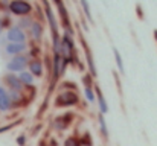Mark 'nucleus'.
<instances>
[{
	"mask_svg": "<svg viewBox=\"0 0 157 146\" xmlns=\"http://www.w3.org/2000/svg\"><path fill=\"white\" fill-rule=\"evenodd\" d=\"M55 5H56V9H58V14H59V21H61V24H63V28H64V35L73 38L75 32H73V28H72V24H70L69 11H67L64 2H63V0H55Z\"/></svg>",
	"mask_w": 157,
	"mask_h": 146,
	"instance_id": "nucleus-1",
	"label": "nucleus"
},
{
	"mask_svg": "<svg viewBox=\"0 0 157 146\" xmlns=\"http://www.w3.org/2000/svg\"><path fill=\"white\" fill-rule=\"evenodd\" d=\"M79 100L78 93L73 90H64V92H59L56 97H55V107L56 108H66V107H72V105H76Z\"/></svg>",
	"mask_w": 157,
	"mask_h": 146,
	"instance_id": "nucleus-2",
	"label": "nucleus"
},
{
	"mask_svg": "<svg viewBox=\"0 0 157 146\" xmlns=\"http://www.w3.org/2000/svg\"><path fill=\"white\" fill-rule=\"evenodd\" d=\"M59 55H61L69 64H72L73 61H76L73 38H70V37H67V35H61V52H59Z\"/></svg>",
	"mask_w": 157,
	"mask_h": 146,
	"instance_id": "nucleus-3",
	"label": "nucleus"
},
{
	"mask_svg": "<svg viewBox=\"0 0 157 146\" xmlns=\"http://www.w3.org/2000/svg\"><path fill=\"white\" fill-rule=\"evenodd\" d=\"M8 9L17 17H28L32 12V5L28 0H11Z\"/></svg>",
	"mask_w": 157,
	"mask_h": 146,
	"instance_id": "nucleus-4",
	"label": "nucleus"
},
{
	"mask_svg": "<svg viewBox=\"0 0 157 146\" xmlns=\"http://www.w3.org/2000/svg\"><path fill=\"white\" fill-rule=\"evenodd\" d=\"M28 64H29V56L17 55V56H12L6 62V70H8V73H20V72H25Z\"/></svg>",
	"mask_w": 157,
	"mask_h": 146,
	"instance_id": "nucleus-5",
	"label": "nucleus"
},
{
	"mask_svg": "<svg viewBox=\"0 0 157 146\" xmlns=\"http://www.w3.org/2000/svg\"><path fill=\"white\" fill-rule=\"evenodd\" d=\"M69 62L58 53H53V64H52V72H53V84L64 75L66 69H67Z\"/></svg>",
	"mask_w": 157,
	"mask_h": 146,
	"instance_id": "nucleus-6",
	"label": "nucleus"
},
{
	"mask_svg": "<svg viewBox=\"0 0 157 146\" xmlns=\"http://www.w3.org/2000/svg\"><path fill=\"white\" fill-rule=\"evenodd\" d=\"M26 38H28L26 32L18 26H11L6 32L8 43H26Z\"/></svg>",
	"mask_w": 157,
	"mask_h": 146,
	"instance_id": "nucleus-7",
	"label": "nucleus"
},
{
	"mask_svg": "<svg viewBox=\"0 0 157 146\" xmlns=\"http://www.w3.org/2000/svg\"><path fill=\"white\" fill-rule=\"evenodd\" d=\"M81 46L84 49V58H86V62H87V67H89V73L95 78L96 75H98V72H96V66H95V59H93V53H92V50L89 47V44H87V41L81 37Z\"/></svg>",
	"mask_w": 157,
	"mask_h": 146,
	"instance_id": "nucleus-8",
	"label": "nucleus"
},
{
	"mask_svg": "<svg viewBox=\"0 0 157 146\" xmlns=\"http://www.w3.org/2000/svg\"><path fill=\"white\" fill-rule=\"evenodd\" d=\"M5 82L8 84L9 90L23 92V88H25V85L21 84V81H20L18 75H15V73H6V75H5Z\"/></svg>",
	"mask_w": 157,
	"mask_h": 146,
	"instance_id": "nucleus-9",
	"label": "nucleus"
},
{
	"mask_svg": "<svg viewBox=\"0 0 157 146\" xmlns=\"http://www.w3.org/2000/svg\"><path fill=\"white\" fill-rule=\"evenodd\" d=\"M29 72L35 76V78H41L44 75V69H43V61L40 58H32L28 64Z\"/></svg>",
	"mask_w": 157,
	"mask_h": 146,
	"instance_id": "nucleus-10",
	"label": "nucleus"
},
{
	"mask_svg": "<svg viewBox=\"0 0 157 146\" xmlns=\"http://www.w3.org/2000/svg\"><path fill=\"white\" fill-rule=\"evenodd\" d=\"M26 43H8L5 46V52L11 56H17V55H23L26 52Z\"/></svg>",
	"mask_w": 157,
	"mask_h": 146,
	"instance_id": "nucleus-11",
	"label": "nucleus"
},
{
	"mask_svg": "<svg viewBox=\"0 0 157 146\" xmlns=\"http://www.w3.org/2000/svg\"><path fill=\"white\" fill-rule=\"evenodd\" d=\"M12 108V102H11V97H9V92L0 85V111L6 113Z\"/></svg>",
	"mask_w": 157,
	"mask_h": 146,
	"instance_id": "nucleus-12",
	"label": "nucleus"
},
{
	"mask_svg": "<svg viewBox=\"0 0 157 146\" xmlns=\"http://www.w3.org/2000/svg\"><path fill=\"white\" fill-rule=\"evenodd\" d=\"M95 93H96V103H98V108H99V113L101 114H107L108 113V103L105 100V96L101 90L99 85H95Z\"/></svg>",
	"mask_w": 157,
	"mask_h": 146,
	"instance_id": "nucleus-13",
	"label": "nucleus"
},
{
	"mask_svg": "<svg viewBox=\"0 0 157 146\" xmlns=\"http://www.w3.org/2000/svg\"><path fill=\"white\" fill-rule=\"evenodd\" d=\"M29 32H31V37H32L35 41H38V40L41 38V35H43V24H41L40 21H35V20H34V23H32L31 28H29Z\"/></svg>",
	"mask_w": 157,
	"mask_h": 146,
	"instance_id": "nucleus-14",
	"label": "nucleus"
},
{
	"mask_svg": "<svg viewBox=\"0 0 157 146\" xmlns=\"http://www.w3.org/2000/svg\"><path fill=\"white\" fill-rule=\"evenodd\" d=\"M70 116H72V114H70V113H67V114H63V116L56 117V119H55V128H56V129H59V131L66 129V128L72 123V120H66V119H69Z\"/></svg>",
	"mask_w": 157,
	"mask_h": 146,
	"instance_id": "nucleus-15",
	"label": "nucleus"
},
{
	"mask_svg": "<svg viewBox=\"0 0 157 146\" xmlns=\"http://www.w3.org/2000/svg\"><path fill=\"white\" fill-rule=\"evenodd\" d=\"M18 78H20V81H21V84L25 87H32L34 82H35V76L31 72H20L18 73Z\"/></svg>",
	"mask_w": 157,
	"mask_h": 146,
	"instance_id": "nucleus-16",
	"label": "nucleus"
},
{
	"mask_svg": "<svg viewBox=\"0 0 157 146\" xmlns=\"http://www.w3.org/2000/svg\"><path fill=\"white\" fill-rule=\"evenodd\" d=\"M113 55H114V61H116L117 70L121 72V75H124V73H125V66H124V59H122L121 52H119L116 47H113Z\"/></svg>",
	"mask_w": 157,
	"mask_h": 146,
	"instance_id": "nucleus-17",
	"label": "nucleus"
},
{
	"mask_svg": "<svg viewBox=\"0 0 157 146\" xmlns=\"http://www.w3.org/2000/svg\"><path fill=\"white\" fill-rule=\"evenodd\" d=\"M79 3H81V8H82V12H84L86 18H87L90 23H93V15H92V8H90L89 0H79Z\"/></svg>",
	"mask_w": 157,
	"mask_h": 146,
	"instance_id": "nucleus-18",
	"label": "nucleus"
},
{
	"mask_svg": "<svg viewBox=\"0 0 157 146\" xmlns=\"http://www.w3.org/2000/svg\"><path fill=\"white\" fill-rule=\"evenodd\" d=\"M98 123H99V129H101V134L104 139H108V128H107V122H105L104 114H98Z\"/></svg>",
	"mask_w": 157,
	"mask_h": 146,
	"instance_id": "nucleus-19",
	"label": "nucleus"
},
{
	"mask_svg": "<svg viewBox=\"0 0 157 146\" xmlns=\"http://www.w3.org/2000/svg\"><path fill=\"white\" fill-rule=\"evenodd\" d=\"M84 97L90 102L95 103L96 102V93H95V87H84Z\"/></svg>",
	"mask_w": 157,
	"mask_h": 146,
	"instance_id": "nucleus-20",
	"label": "nucleus"
},
{
	"mask_svg": "<svg viewBox=\"0 0 157 146\" xmlns=\"http://www.w3.org/2000/svg\"><path fill=\"white\" fill-rule=\"evenodd\" d=\"M32 23H34V20H31V18H29V15H28V17H21L17 26H18V28H21V29L25 31V29H29Z\"/></svg>",
	"mask_w": 157,
	"mask_h": 146,
	"instance_id": "nucleus-21",
	"label": "nucleus"
},
{
	"mask_svg": "<svg viewBox=\"0 0 157 146\" xmlns=\"http://www.w3.org/2000/svg\"><path fill=\"white\" fill-rule=\"evenodd\" d=\"M8 92H9V97H11V102H12V103L21 102V99H23L21 92H15V90H8Z\"/></svg>",
	"mask_w": 157,
	"mask_h": 146,
	"instance_id": "nucleus-22",
	"label": "nucleus"
},
{
	"mask_svg": "<svg viewBox=\"0 0 157 146\" xmlns=\"http://www.w3.org/2000/svg\"><path fill=\"white\" fill-rule=\"evenodd\" d=\"M63 146H82V145H81V142L76 137H69V139H66Z\"/></svg>",
	"mask_w": 157,
	"mask_h": 146,
	"instance_id": "nucleus-23",
	"label": "nucleus"
},
{
	"mask_svg": "<svg viewBox=\"0 0 157 146\" xmlns=\"http://www.w3.org/2000/svg\"><path fill=\"white\" fill-rule=\"evenodd\" d=\"M93 76L90 75V73H86L84 76H82V82L86 84V87H92V84H93Z\"/></svg>",
	"mask_w": 157,
	"mask_h": 146,
	"instance_id": "nucleus-24",
	"label": "nucleus"
},
{
	"mask_svg": "<svg viewBox=\"0 0 157 146\" xmlns=\"http://www.w3.org/2000/svg\"><path fill=\"white\" fill-rule=\"evenodd\" d=\"M25 143H26V137H25L23 134H21V136H18V137H17V145H18V146H23Z\"/></svg>",
	"mask_w": 157,
	"mask_h": 146,
	"instance_id": "nucleus-25",
	"label": "nucleus"
},
{
	"mask_svg": "<svg viewBox=\"0 0 157 146\" xmlns=\"http://www.w3.org/2000/svg\"><path fill=\"white\" fill-rule=\"evenodd\" d=\"M3 28H5V23H3V18H0V35L3 32Z\"/></svg>",
	"mask_w": 157,
	"mask_h": 146,
	"instance_id": "nucleus-26",
	"label": "nucleus"
},
{
	"mask_svg": "<svg viewBox=\"0 0 157 146\" xmlns=\"http://www.w3.org/2000/svg\"><path fill=\"white\" fill-rule=\"evenodd\" d=\"M154 38H156V43H157V29L154 31Z\"/></svg>",
	"mask_w": 157,
	"mask_h": 146,
	"instance_id": "nucleus-27",
	"label": "nucleus"
},
{
	"mask_svg": "<svg viewBox=\"0 0 157 146\" xmlns=\"http://www.w3.org/2000/svg\"><path fill=\"white\" fill-rule=\"evenodd\" d=\"M51 146H56V143H55V142L52 140V145H51Z\"/></svg>",
	"mask_w": 157,
	"mask_h": 146,
	"instance_id": "nucleus-28",
	"label": "nucleus"
}]
</instances>
